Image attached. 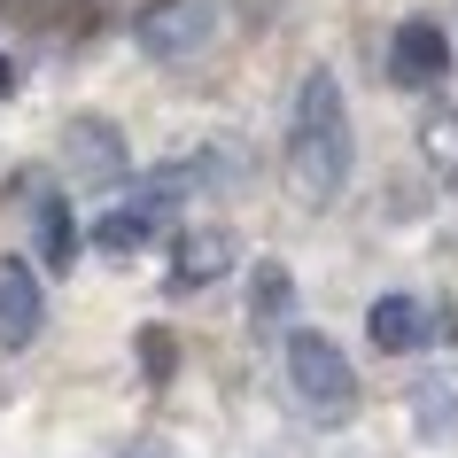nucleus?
Listing matches in <instances>:
<instances>
[{
    "label": "nucleus",
    "instance_id": "nucleus-1",
    "mask_svg": "<svg viewBox=\"0 0 458 458\" xmlns=\"http://www.w3.org/2000/svg\"><path fill=\"white\" fill-rule=\"evenodd\" d=\"M288 179L303 202H335L350 187V109H342L335 71H311L295 86V117H288Z\"/></svg>",
    "mask_w": 458,
    "mask_h": 458
},
{
    "label": "nucleus",
    "instance_id": "nucleus-2",
    "mask_svg": "<svg viewBox=\"0 0 458 458\" xmlns=\"http://www.w3.org/2000/svg\"><path fill=\"white\" fill-rule=\"evenodd\" d=\"M288 388L311 411H327V420L358 404V373H350V358H342V342L318 335V327H295L288 335Z\"/></svg>",
    "mask_w": 458,
    "mask_h": 458
},
{
    "label": "nucleus",
    "instance_id": "nucleus-3",
    "mask_svg": "<svg viewBox=\"0 0 458 458\" xmlns=\"http://www.w3.org/2000/svg\"><path fill=\"white\" fill-rule=\"evenodd\" d=\"M132 39L148 63H194L217 39V0H148L132 16Z\"/></svg>",
    "mask_w": 458,
    "mask_h": 458
},
{
    "label": "nucleus",
    "instance_id": "nucleus-4",
    "mask_svg": "<svg viewBox=\"0 0 458 458\" xmlns=\"http://www.w3.org/2000/svg\"><path fill=\"white\" fill-rule=\"evenodd\" d=\"M47 327V295H39V272L24 257H0V342L24 350L31 335Z\"/></svg>",
    "mask_w": 458,
    "mask_h": 458
},
{
    "label": "nucleus",
    "instance_id": "nucleus-5",
    "mask_svg": "<svg viewBox=\"0 0 458 458\" xmlns=\"http://www.w3.org/2000/svg\"><path fill=\"white\" fill-rule=\"evenodd\" d=\"M63 148H71V171L86 187H117L124 179V132L109 117H78L71 132H63Z\"/></svg>",
    "mask_w": 458,
    "mask_h": 458
},
{
    "label": "nucleus",
    "instance_id": "nucleus-6",
    "mask_svg": "<svg viewBox=\"0 0 458 458\" xmlns=\"http://www.w3.org/2000/svg\"><path fill=\"white\" fill-rule=\"evenodd\" d=\"M388 63H396V78H404V86H435V78L451 71V39H443V24H428V16H404V24H396Z\"/></svg>",
    "mask_w": 458,
    "mask_h": 458
},
{
    "label": "nucleus",
    "instance_id": "nucleus-7",
    "mask_svg": "<svg viewBox=\"0 0 458 458\" xmlns=\"http://www.w3.org/2000/svg\"><path fill=\"white\" fill-rule=\"evenodd\" d=\"M365 327H373L381 350H420V342H428V303H420V295H381Z\"/></svg>",
    "mask_w": 458,
    "mask_h": 458
},
{
    "label": "nucleus",
    "instance_id": "nucleus-8",
    "mask_svg": "<svg viewBox=\"0 0 458 458\" xmlns=\"http://www.w3.org/2000/svg\"><path fill=\"white\" fill-rule=\"evenodd\" d=\"M225 265H233V233H217V225H210V233H187V242H179V265H171V272H179L187 288H202V280H217Z\"/></svg>",
    "mask_w": 458,
    "mask_h": 458
},
{
    "label": "nucleus",
    "instance_id": "nucleus-9",
    "mask_svg": "<svg viewBox=\"0 0 458 458\" xmlns=\"http://www.w3.org/2000/svg\"><path fill=\"white\" fill-rule=\"evenodd\" d=\"M148 225H156V202H140V210H117V217H101V225H94V242L109 249V257H132V249L148 242Z\"/></svg>",
    "mask_w": 458,
    "mask_h": 458
},
{
    "label": "nucleus",
    "instance_id": "nucleus-10",
    "mask_svg": "<svg viewBox=\"0 0 458 458\" xmlns=\"http://www.w3.org/2000/svg\"><path fill=\"white\" fill-rule=\"evenodd\" d=\"M39 257H47V272H63L78 257V233H71V210H63V202H39Z\"/></svg>",
    "mask_w": 458,
    "mask_h": 458
},
{
    "label": "nucleus",
    "instance_id": "nucleus-11",
    "mask_svg": "<svg viewBox=\"0 0 458 458\" xmlns=\"http://www.w3.org/2000/svg\"><path fill=\"white\" fill-rule=\"evenodd\" d=\"M249 295H257V318H288V303H295V280H288V265H257V280H249Z\"/></svg>",
    "mask_w": 458,
    "mask_h": 458
},
{
    "label": "nucleus",
    "instance_id": "nucleus-12",
    "mask_svg": "<svg viewBox=\"0 0 458 458\" xmlns=\"http://www.w3.org/2000/svg\"><path fill=\"white\" fill-rule=\"evenodd\" d=\"M420 140H428L435 171H443V179H458V117H451V109H428V117H420Z\"/></svg>",
    "mask_w": 458,
    "mask_h": 458
},
{
    "label": "nucleus",
    "instance_id": "nucleus-13",
    "mask_svg": "<svg viewBox=\"0 0 458 458\" xmlns=\"http://www.w3.org/2000/svg\"><path fill=\"white\" fill-rule=\"evenodd\" d=\"M171 350H179V342H171L164 327H148V335H140V365H148V373H156V381H164V373H171Z\"/></svg>",
    "mask_w": 458,
    "mask_h": 458
},
{
    "label": "nucleus",
    "instance_id": "nucleus-14",
    "mask_svg": "<svg viewBox=\"0 0 458 458\" xmlns=\"http://www.w3.org/2000/svg\"><path fill=\"white\" fill-rule=\"evenodd\" d=\"M117 458H179V451H171V443H124Z\"/></svg>",
    "mask_w": 458,
    "mask_h": 458
},
{
    "label": "nucleus",
    "instance_id": "nucleus-15",
    "mask_svg": "<svg viewBox=\"0 0 458 458\" xmlns=\"http://www.w3.org/2000/svg\"><path fill=\"white\" fill-rule=\"evenodd\" d=\"M0 94H8V63H0Z\"/></svg>",
    "mask_w": 458,
    "mask_h": 458
}]
</instances>
